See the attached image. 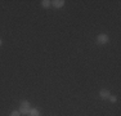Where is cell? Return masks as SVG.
Segmentation results:
<instances>
[{
  "label": "cell",
  "mask_w": 121,
  "mask_h": 116,
  "mask_svg": "<svg viewBox=\"0 0 121 116\" xmlns=\"http://www.w3.org/2000/svg\"><path fill=\"white\" fill-rule=\"evenodd\" d=\"M10 116H21V114H19V111H13Z\"/></svg>",
  "instance_id": "cell-8"
},
{
  "label": "cell",
  "mask_w": 121,
  "mask_h": 116,
  "mask_svg": "<svg viewBox=\"0 0 121 116\" xmlns=\"http://www.w3.org/2000/svg\"><path fill=\"white\" fill-rule=\"evenodd\" d=\"M41 5H43L44 8H49V7L52 5V1H50V0H43V1H41Z\"/></svg>",
  "instance_id": "cell-6"
},
{
  "label": "cell",
  "mask_w": 121,
  "mask_h": 116,
  "mask_svg": "<svg viewBox=\"0 0 121 116\" xmlns=\"http://www.w3.org/2000/svg\"><path fill=\"white\" fill-rule=\"evenodd\" d=\"M28 115H30V116H40V112H39V110L31 108L30 112H28Z\"/></svg>",
  "instance_id": "cell-5"
},
{
  "label": "cell",
  "mask_w": 121,
  "mask_h": 116,
  "mask_svg": "<svg viewBox=\"0 0 121 116\" xmlns=\"http://www.w3.org/2000/svg\"><path fill=\"white\" fill-rule=\"evenodd\" d=\"M1 44H3V41H1V39H0V46H1Z\"/></svg>",
  "instance_id": "cell-9"
},
{
  "label": "cell",
  "mask_w": 121,
  "mask_h": 116,
  "mask_svg": "<svg viewBox=\"0 0 121 116\" xmlns=\"http://www.w3.org/2000/svg\"><path fill=\"white\" fill-rule=\"evenodd\" d=\"M108 40H109V37H108L106 34H100V35H98V36H97V43H98L99 45H104V44H107Z\"/></svg>",
  "instance_id": "cell-2"
},
{
  "label": "cell",
  "mask_w": 121,
  "mask_h": 116,
  "mask_svg": "<svg viewBox=\"0 0 121 116\" xmlns=\"http://www.w3.org/2000/svg\"><path fill=\"white\" fill-rule=\"evenodd\" d=\"M52 5H53L54 8H62L63 5H65V1H63V0H53V1H52Z\"/></svg>",
  "instance_id": "cell-4"
},
{
  "label": "cell",
  "mask_w": 121,
  "mask_h": 116,
  "mask_svg": "<svg viewBox=\"0 0 121 116\" xmlns=\"http://www.w3.org/2000/svg\"><path fill=\"white\" fill-rule=\"evenodd\" d=\"M99 95L102 99H108V97L111 95V93H109L108 89H102V90L99 92Z\"/></svg>",
  "instance_id": "cell-3"
},
{
  "label": "cell",
  "mask_w": 121,
  "mask_h": 116,
  "mask_svg": "<svg viewBox=\"0 0 121 116\" xmlns=\"http://www.w3.org/2000/svg\"><path fill=\"white\" fill-rule=\"evenodd\" d=\"M108 99L111 101L112 103H115V102H116V101H117V98L115 97V95H109V97H108Z\"/></svg>",
  "instance_id": "cell-7"
},
{
  "label": "cell",
  "mask_w": 121,
  "mask_h": 116,
  "mask_svg": "<svg viewBox=\"0 0 121 116\" xmlns=\"http://www.w3.org/2000/svg\"><path fill=\"white\" fill-rule=\"evenodd\" d=\"M31 110V103L28 101H22L21 102V108H19V114H23V115H28Z\"/></svg>",
  "instance_id": "cell-1"
}]
</instances>
